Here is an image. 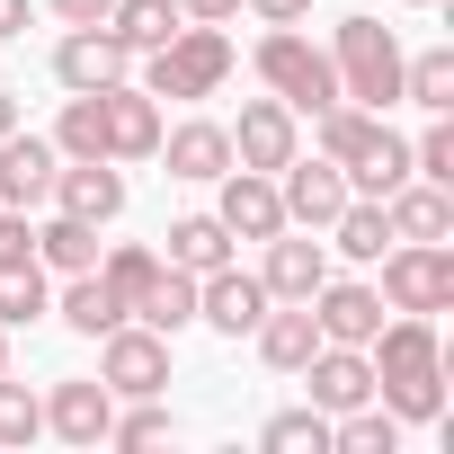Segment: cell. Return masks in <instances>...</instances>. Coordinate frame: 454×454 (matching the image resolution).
I'll use <instances>...</instances> for the list:
<instances>
[{
    "label": "cell",
    "mask_w": 454,
    "mask_h": 454,
    "mask_svg": "<svg viewBox=\"0 0 454 454\" xmlns=\"http://www.w3.org/2000/svg\"><path fill=\"white\" fill-rule=\"evenodd\" d=\"M374 356V401L401 419V427H436L445 419V339H436V312H401L365 339Z\"/></svg>",
    "instance_id": "6da1fadb"
},
{
    "label": "cell",
    "mask_w": 454,
    "mask_h": 454,
    "mask_svg": "<svg viewBox=\"0 0 454 454\" xmlns=\"http://www.w3.org/2000/svg\"><path fill=\"white\" fill-rule=\"evenodd\" d=\"M330 72H339V98H356V107H392L401 98V36L374 19V10H356V19H339L330 27Z\"/></svg>",
    "instance_id": "7a4b0ae2"
},
{
    "label": "cell",
    "mask_w": 454,
    "mask_h": 454,
    "mask_svg": "<svg viewBox=\"0 0 454 454\" xmlns=\"http://www.w3.org/2000/svg\"><path fill=\"white\" fill-rule=\"evenodd\" d=\"M232 63H241V45L223 36V27H178V36H160L152 54H143V90L152 98H214L223 81H232Z\"/></svg>",
    "instance_id": "3957f363"
},
{
    "label": "cell",
    "mask_w": 454,
    "mask_h": 454,
    "mask_svg": "<svg viewBox=\"0 0 454 454\" xmlns=\"http://www.w3.org/2000/svg\"><path fill=\"white\" fill-rule=\"evenodd\" d=\"M250 63H259V81H268V98H286L294 116H321V107L339 98V72H330V45H312L303 27H268Z\"/></svg>",
    "instance_id": "277c9868"
},
{
    "label": "cell",
    "mask_w": 454,
    "mask_h": 454,
    "mask_svg": "<svg viewBox=\"0 0 454 454\" xmlns=\"http://www.w3.org/2000/svg\"><path fill=\"white\" fill-rule=\"evenodd\" d=\"M374 268L383 312H454V241H392Z\"/></svg>",
    "instance_id": "5b68a950"
},
{
    "label": "cell",
    "mask_w": 454,
    "mask_h": 454,
    "mask_svg": "<svg viewBox=\"0 0 454 454\" xmlns=\"http://www.w3.org/2000/svg\"><path fill=\"white\" fill-rule=\"evenodd\" d=\"M98 383L116 401H143V392H169V339L143 330V321H116L98 339Z\"/></svg>",
    "instance_id": "8992f818"
},
{
    "label": "cell",
    "mask_w": 454,
    "mask_h": 454,
    "mask_svg": "<svg viewBox=\"0 0 454 454\" xmlns=\"http://www.w3.org/2000/svg\"><path fill=\"white\" fill-rule=\"evenodd\" d=\"M223 134H232V169H268V178L303 152V116L286 98H241V125H223Z\"/></svg>",
    "instance_id": "52a82bcc"
},
{
    "label": "cell",
    "mask_w": 454,
    "mask_h": 454,
    "mask_svg": "<svg viewBox=\"0 0 454 454\" xmlns=\"http://www.w3.org/2000/svg\"><path fill=\"white\" fill-rule=\"evenodd\" d=\"M259 312H268V286H259V268L223 259L214 277H196V321H205L214 339H250V330H259Z\"/></svg>",
    "instance_id": "ba28073f"
},
{
    "label": "cell",
    "mask_w": 454,
    "mask_h": 454,
    "mask_svg": "<svg viewBox=\"0 0 454 454\" xmlns=\"http://www.w3.org/2000/svg\"><path fill=\"white\" fill-rule=\"evenodd\" d=\"M214 223H223L232 241L286 232V196H277V178H268V169H223V178H214Z\"/></svg>",
    "instance_id": "9c48e42d"
},
{
    "label": "cell",
    "mask_w": 454,
    "mask_h": 454,
    "mask_svg": "<svg viewBox=\"0 0 454 454\" xmlns=\"http://www.w3.org/2000/svg\"><path fill=\"white\" fill-rule=\"evenodd\" d=\"M277 196H286V223H303V232H330V214L348 205V169L321 160V152H294L277 169Z\"/></svg>",
    "instance_id": "30bf717a"
},
{
    "label": "cell",
    "mask_w": 454,
    "mask_h": 454,
    "mask_svg": "<svg viewBox=\"0 0 454 454\" xmlns=\"http://www.w3.org/2000/svg\"><path fill=\"white\" fill-rule=\"evenodd\" d=\"M330 277V241H312L303 223H286V232H268V259H259V286L268 303H312V286Z\"/></svg>",
    "instance_id": "8fae6325"
},
{
    "label": "cell",
    "mask_w": 454,
    "mask_h": 454,
    "mask_svg": "<svg viewBox=\"0 0 454 454\" xmlns=\"http://www.w3.org/2000/svg\"><path fill=\"white\" fill-rule=\"evenodd\" d=\"M98 116H107V160H116V169L160 152V98H152L143 81H107V90H98Z\"/></svg>",
    "instance_id": "7c38bea8"
},
{
    "label": "cell",
    "mask_w": 454,
    "mask_h": 454,
    "mask_svg": "<svg viewBox=\"0 0 454 454\" xmlns=\"http://www.w3.org/2000/svg\"><path fill=\"white\" fill-rule=\"evenodd\" d=\"M107 419H116V392L98 383V374H63L54 392H45V436H63V445H107Z\"/></svg>",
    "instance_id": "4fadbf2b"
},
{
    "label": "cell",
    "mask_w": 454,
    "mask_h": 454,
    "mask_svg": "<svg viewBox=\"0 0 454 454\" xmlns=\"http://www.w3.org/2000/svg\"><path fill=\"white\" fill-rule=\"evenodd\" d=\"M54 169H63V152H54V134H0V205H19V214H36L45 196H54Z\"/></svg>",
    "instance_id": "5bb4252c"
},
{
    "label": "cell",
    "mask_w": 454,
    "mask_h": 454,
    "mask_svg": "<svg viewBox=\"0 0 454 454\" xmlns=\"http://www.w3.org/2000/svg\"><path fill=\"white\" fill-rule=\"evenodd\" d=\"M45 205H54V214H81V223H98V232H107V223L125 214V169H116V160H63Z\"/></svg>",
    "instance_id": "9a60e30c"
},
{
    "label": "cell",
    "mask_w": 454,
    "mask_h": 454,
    "mask_svg": "<svg viewBox=\"0 0 454 454\" xmlns=\"http://www.w3.org/2000/svg\"><path fill=\"white\" fill-rule=\"evenodd\" d=\"M312 321H321V339L365 348V339L383 330V294H374L365 277H321V286H312Z\"/></svg>",
    "instance_id": "2e32d148"
},
{
    "label": "cell",
    "mask_w": 454,
    "mask_h": 454,
    "mask_svg": "<svg viewBox=\"0 0 454 454\" xmlns=\"http://www.w3.org/2000/svg\"><path fill=\"white\" fill-rule=\"evenodd\" d=\"M303 383H312V410H356V401H374V356L365 348H339V339H321L312 356H303Z\"/></svg>",
    "instance_id": "e0dca14e"
},
{
    "label": "cell",
    "mask_w": 454,
    "mask_h": 454,
    "mask_svg": "<svg viewBox=\"0 0 454 454\" xmlns=\"http://www.w3.org/2000/svg\"><path fill=\"white\" fill-rule=\"evenodd\" d=\"M152 160H169V178H187V187H214L223 169H232V134H223L214 116H187V125H160Z\"/></svg>",
    "instance_id": "ac0fdd59"
},
{
    "label": "cell",
    "mask_w": 454,
    "mask_h": 454,
    "mask_svg": "<svg viewBox=\"0 0 454 454\" xmlns=\"http://www.w3.org/2000/svg\"><path fill=\"white\" fill-rule=\"evenodd\" d=\"M125 321H143V330H160V339H178V330H196V277L187 268H152L134 294H125Z\"/></svg>",
    "instance_id": "d6986e66"
},
{
    "label": "cell",
    "mask_w": 454,
    "mask_h": 454,
    "mask_svg": "<svg viewBox=\"0 0 454 454\" xmlns=\"http://www.w3.org/2000/svg\"><path fill=\"white\" fill-rule=\"evenodd\" d=\"M383 223H392V241H454V187L401 178V187L383 196Z\"/></svg>",
    "instance_id": "ffe728a7"
},
{
    "label": "cell",
    "mask_w": 454,
    "mask_h": 454,
    "mask_svg": "<svg viewBox=\"0 0 454 454\" xmlns=\"http://www.w3.org/2000/svg\"><path fill=\"white\" fill-rule=\"evenodd\" d=\"M125 45L107 36V27H63V45H54V81L63 90H107V81H125Z\"/></svg>",
    "instance_id": "44dd1931"
},
{
    "label": "cell",
    "mask_w": 454,
    "mask_h": 454,
    "mask_svg": "<svg viewBox=\"0 0 454 454\" xmlns=\"http://www.w3.org/2000/svg\"><path fill=\"white\" fill-rule=\"evenodd\" d=\"M250 348H259V365H268V374H303V356L321 348L312 303H268V312H259V330H250Z\"/></svg>",
    "instance_id": "7402d4cb"
},
{
    "label": "cell",
    "mask_w": 454,
    "mask_h": 454,
    "mask_svg": "<svg viewBox=\"0 0 454 454\" xmlns=\"http://www.w3.org/2000/svg\"><path fill=\"white\" fill-rule=\"evenodd\" d=\"M339 169H348V196H392V187L410 178V143H401V134L374 116V125H365V143H356Z\"/></svg>",
    "instance_id": "603a6c76"
},
{
    "label": "cell",
    "mask_w": 454,
    "mask_h": 454,
    "mask_svg": "<svg viewBox=\"0 0 454 454\" xmlns=\"http://www.w3.org/2000/svg\"><path fill=\"white\" fill-rule=\"evenodd\" d=\"M54 321H63L72 339H107V330L125 321V294H116L98 268H81V277H63V294H54Z\"/></svg>",
    "instance_id": "cb8c5ba5"
},
{
    "label": "cell",
    "mask_w": 454,
    "mask_h": 454,
    "mask_svg": "<svg viewBox=\"0 0 454 454\" xmlns=\"http://www.w3.org/2000/svg\"><path fill=\"white\" fill-rule=\"evenodd\" d=\"M330 250H339V259H356V268H374V259L392 250V223H383V196H348V205L330 214Z\"/></svg>",
    "instance_id": "d4e9b609"
},
{
    "label": "cell",
    "mask_w": 454,
    "mask_h": 454,
    "mask_svg": "<svg viewBox=\"0 0 454 454\" xmlns=\"http://www.w3.org/2000/svg\"><path fill=\"white\" fill-rule=\"evenodd\" d=\"M36 268H45V277H81V268H98V223H81V214H45V223H36Z\"/></svg>",
    "instance_id": "484cf974"
},
{
    "label": "cell",
    "mask_w": 454,
    "mask_h": 454,
    "mask_svg": "<svg viewBox=\"0 0 454 454\" xmlns=\"http://www.w3.org/2000/svg\"><path fill=\"white\" fill-rule=\"evenodd\" d=\"M160 241H169V268H187V277H214L223 259H232V232H223L214 214H178Z\"/></svg>",
    "instance_id": "4316f807"
},
{
    "label": "cell",
    "mask_w": 454,
    "mask_h": 454,
    "mask_svg": "<svg viewBox=\"0 0 454 454\" xmlns=\"http://www.w3.org/2000/svg\"><path fill=\"white\" fill-rule=\"evenodd\" d=\"M330 454H401V419L383 401H356L330 419Z\"/></svg>",
    "instance_id": "83f0119b"
},
{
    "label": "cell",
    "mask_w": 454,
    "mask_h": 454,
    "mask_svg": "<svg viewBox=\"0 0 454 454\" xmlns=\"http://www.w3.org/2000/svg\"><path fill=\"white\" fill-rule=\"evenodd\" d=\"M187 19H178V0H116L107 10V36L125 45V54H152L160 36H178Z\"/></svg>",
    "instance_id": "f1b7e54d"
},
{
    "label": "cell",
    "mask_w": 454,
    "mask_h": 454,
    "mask_svg": "<svg viewBox=\"0 0 454 454\" xmlns=\"http://www.w3.org/2000/svg\"><path fill=\"white\" fill-rule=\"evenodd\" d=\"M45 312H54V277H45L36 259L0 268V330H36Z\"/></svg>",
    "instance_id": "f546056e"
},
{
    "label": "cell",
    "mask_w": 454,
    "mask_h": 454,
    "mask_svg": "<svg viewBox=\"0 0 454 454\" xmlns=\"http://www.w3.org/2000/svg\"><path fill=\"white\" fill-rule=\"evenodd\" d=\"M401 98L427 107V116H454V54L427 45V54H401Z\"/></svg>",
    "instance_id": "4dcf8cb0"
},
{
    "label": "cell",
    "mask_w": 454,
    "mask_h": 454,
    "mask_svg": "<svg viewBox=\"0 0 454 454\" xmlns=\"http://www.w3.org/2000/svg\"><path fill=\"white\" fill-rule=\"evenodd\" d=\"M54 152L63 160H107V116H98V90H72L63 116H54Z\"/></svg>",
    "instance_id": "1f68e13d"
},
{
    "label": "cell",
    "mask_w": 454,
    "mask_h": 454,
    "mask_svg": "<svg viewBox=\"0 0 454 454\" xmlns=\"http://www.w3.org/2000/svg\"><path fill=\"white\" fill-rule=\"evenodd\" d=\"M259 445H268V454H330V410H312V401H303V410H277V419L259 427Z\"/></svg>",
    "instance_id": "d6a6232c"
},
{
    "label": "cell",
    "mask_w": 454,
    "mask_h": 454,
    "mask_svg": "<svg viewBox=\"0 0 454 454\" xmlns=\"http://www.w3.org/2000/svg\"><path fill=\"white\" fill-rule=\"evenodd\" d=\"M45 436V392H27V383H10V374H0V445H10V454H27Z\"/></svg>",
    "instance_id": "836d02e7"
},
{
    "label": "cell",
    "mask_w": 454,
    "mask_h": 454,
    "mask_svg": "<svg viewBox=\"0 0 454 454\" xmlns=\"http://www.w3.org/2000/svg\"><path fill=\"white\" fill-rule=\"evenodd\" d=\"M169 436H178V419L160 410V392H143L134 410H116V419H107V445H169Z\"/></svg>",
    "instance_id": "e575fe53"
},
{
    "label": "cell",
    "mask_w": 454,
    "mask_h": 454,
    "mask_svg": "<svg viewBox=\"0 0 454 454\" xmlns=\"http://www.w3.org/2000/svg\"><path fill=\"white\" fill-rule=\"evenodd\" d=\"M152 268H160V250H143V241H116V250H98V277H107L116 294H134Z\"/></svg>",
    "instance_id": "d590c367"
},
{
    "label": "cell",
    "mask_w": 454,
    "mask_h": 454,
    "mask_svg": "<svg viewBox=\"0 0 454 454\" xmlns=\"http://www.w3.org/2000/svg\"><path fill=\"white\" fill-rule=\"evenodd\" d=\"M241 10H250L259 27H303V19H312V0H241Z\"/></svg>",
    "instance_id": "8d00e7d4"
},
{
    "label": "cell",
    "mask_w": 454,
    "mask_h": 454,
    "mask_svg": "<svg viewBox=\"0 0 454 454\" xmlns=\"http://www.w3.org/2000/svg\"><path fill=\"white\" fill-rule=\"evenodd\" d=\"M45 10H54L63 27H107V10H116V0H45Z\"/></svg>",
    "instance_id": "74e56055"
},
{
    "label": "cell",
    "mask_w": 454,
    "mask_h": 454,
    "mask_svg": "<svg viewBox=\"0 0 454 454\" xmlns=\"http://www.w3.org/2000/svg\"><path fill=\"white\" fill-rule=\"evenodd\" d=\"M178 19H196V27H232L241 0H178Z\"/></svg>",
    "instance_id": "f35d334b"
},
{
    "label": "cell",
    "mask_w": 454,
    "mask_h": 454,
    "mask_svg": "<svg viewBox=\"0 0 454 454\" xmlns=\"http://www.w3.org/2000/svg\"><path fill=\"white\" fill-rule=\"evenodd\" d=\"M27 19H36V0H0V45L27 36Z\"/></svg>",
    "instance_id": "ab89813d"
},
{
    "label": "cell",
    "mask_w": 454,
    "mask_h": 454,
    "mask_svg": "<svg viewBox=\"0 0 454 454\" xmlns=\"http://www.w3.org/2000/svg\"><path fill=\"white\" fill-rule=\"evenodd\" d=\"M0 134H19V90H0Z\"/></svg>",
    "instance_id": "60d3db41"
},
{
    "label": "cell",
    "mask_w": 454,
    "mask_h": 454,
    "mask_svg": "<svg viewBox=\"0 0 454 454\" xmlns=\"http://www.w3.org/2000/svg\"><path fill=\"white\" fill-rule=\"evenodd\" d=\"M0 374H10V330H0Z\"/></svg>",
    "instance_id": "b9f144b4"
},
{
    "label": "cell",
    "mask_w": 454,
    "mask_h": 454,
    "mask_svg": "<svg viewBox=\"0 0 454 454\" xmlns=\"http://www.w3.org/2000/svg\"><path fill=\"white\" fill-rule=\"evenodd\" d=\"M401 10H436V0H401Z\"/></svg>",
    "instance_id": "7bdbcfd3"
}]
</instances>
